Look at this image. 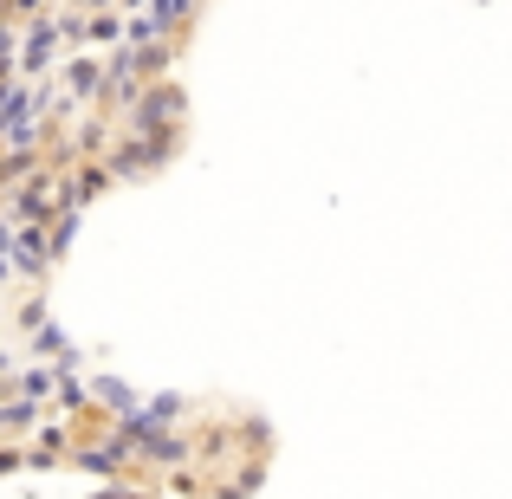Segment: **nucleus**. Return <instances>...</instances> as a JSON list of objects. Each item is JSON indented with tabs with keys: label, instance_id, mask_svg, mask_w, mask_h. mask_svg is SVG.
<instances>
[{
	"label": "nucleus",
	"instance_id": "1",
	"mask_svg": "<svg viewBox=\"0 0 512 499\" xmlns=\"http://www.w3.org/2000/svg\"><path fill=\"white\" fill-rule=\"evenodd\" d=\"M188 13V0H156V20H182Z\"/></svg>",
	"mask_w": 512,
	"mask_h": 499
}]
</instances>
